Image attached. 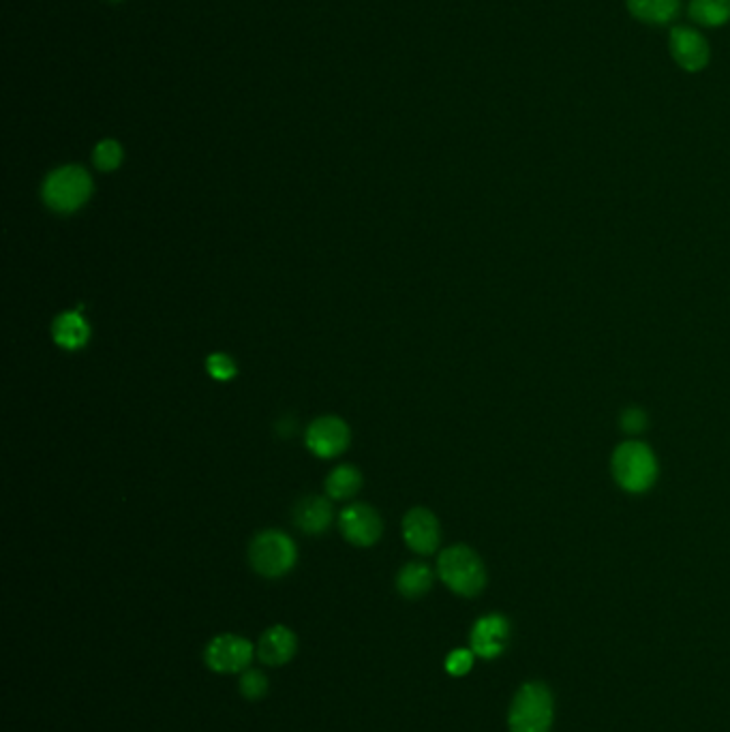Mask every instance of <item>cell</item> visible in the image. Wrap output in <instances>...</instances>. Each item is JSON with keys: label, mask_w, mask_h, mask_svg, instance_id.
Here are the masks:
<instances>
[{"label": "cell", "mask_w": 730, "mask_h": 732, "mask_svg": "<svg viewBox=\"0 0 730 732\" xmlns=\"http://www.w3.org/2000/svg\"><path fill=\"white\" fill-rule=\"evenodd\" d=\"M613 478L626 493L641 495L658 480V461L653 450L638 439H630L619 444L611 459Z\"/></svg>", "instance_id": "obj_1"}, {"label": "cell", "mask_w": 730, "mask_h": 732, "mask_svg": "<svg viewBox=\"0 0 730 732\" xmlns=\"http://www.w3.org/2000/svg\"><path fill=\"white\" fill-rule=\"evenodd\" d=\"M93 178L82 165H63L43 182V202L58 215H71L80 210L93 195Z\"/></svg>", "instance_id": "obj_2"}, {"label": "cell", "mask_w": 730, "mask_h": 732, "mask_svg": "<svg viewBox=\"0 0 730 732\" xmlns=\"http://www.w3.org/2000/svg\"><path fill=\"white\" fill-rule=\"evenodd\" d=\"M437 572L441 581L463 598L478 596L486 585V570L482 559L476 551H471L469 546L463 544L450 546L439 555Z\"/></svg>", "instance_id": "obj_3"}, {"label": "cell", "mask_w": 730, "mask_h": 732, "mask_svg": "<svg viewBox=\"0 0 730 732\" xmlns=\"http://www.w3.org/2000/svg\"><path fill=\"white\" fill-rule=\"evenodd\" d=\"M512 732H549L553 724V698L542 683H527L514 696L508 713Z\"/></svg>", "instance_id": "obj_4"}, {"label": "cell", "mask_w": 730, "mask_h": 732, "mask_svg": "<svg viewBox=\"0 0 730 732\" xmlns=\"http://www.w3.org/2000/svg\"><path fill=\"white\" fill-rule=\"evenodd\" d=\"M296 544L283 531H264L251 542L249 559L257 574L266 578L285 576L296 563Z\"/></svg>", "instance_id": "obj_5"}, {"label": "cell", "mask_w": 730, "mask_h": 732, "mask_svg": "<svg viewBox=\"0 0 730 732\" xmlns=\"http://www.w3.org/2000/svg\"><path fill=\"white\" fill-rule=\"evenodd\" d=\"M206 666L215 673H240L253 662V645L247 638L234 636V634H223L210 640L204 653Z\"/></svg>", "instance_id": "obj_6"}, {"label": "cell", "mask_w": 730, "mask_h": 732, "mask_svg": "<svg viewBox=\"0 0 730 732\" xmlns=\"http://www.w3.org/2000/svg\"><path fill=\"white\" fill-rule=\"evenodd\" d=\"M307 448L319 459H334L349 446V426L337 416H322L309 424Z\"/></svg>", "instance_id": "obj_7"}, {"label": "cell", "mask_w": 730, "mask_h": 732, "mask_svg": "<svg viewBox=\"0 0 730 732\" xmlns=\"http://www.w3.org/2000/svg\"><path fill=\"white\" fill-rule=\"evenodd\" d=\"M668 48H671L673 60L683 71L698 73L709 65L711 58L709 43L694 28L675 26L671 30V39H668Z\"/></svg>", "instance_id": "obj_8"}, {"label": "cell", "mask_w": 730, "mask_h": 732, "mask_svg": "<svg viewBox=\"0 0 730 732\" xmlns=\"http://www.w3.org/2000/svg\"><path fill=\"white\" fill-rule=\"evenodd\" d=\"M343 538L354 546H371L382 538V518L367 503H352L339 516Z\"/></svg>", "instance_id": "obj_9"}, {"label": "cell", "mask_w": 730, "mask_h": 732, "mask_svg": "<svg viewBox=\"0 0 730 732\" xmlns=\"http://www.w3.org/2000/svg\"><path fill=\"white\" fill-rule=\"evenodd\" d=\"M403 538L407 546L418 555L435 553L441 540L437 516L427 508L409 510L403 518Z\"/></svg>", "instance_id": "obj_10"}, {"label": "cell", "mask_w": 730, "mask_h": 732, "mask_svg": "<svg viewBox=\"0 0 730 732\" xmlns=\"http://www.w3.org/2000/svg\"><path fill=\"white\" fill-rule=\"evenodd\" d=\"M510 636V623L501 615H486L471 628V651L484 660H493L504 651Z\"/></svg>", "instance_id": "obj_11"}, {"label": "cell", "mask_w": 730, "mask_h": 732, "mask_svg": "<svg viewBox=\"0 0 730 732\" xmlns=\"http://www.w3.org/2000/svg\"><path fill=\"white\" fill-rule=\"evenodd\" d=\"M296 636L285 625H272L257 643V655L268 666H283L296 655Z\"/></svg>", "instance_id": "obj_12"}, {"label": "cell", "mask_w": 730, "mask_h": 732, "mask_svg": "<svg viewBox=\"0 0 730 732\" xmlns=\"http://www.w3.org/2000/svg\"><path fill=\"white\" fill-rule=\"evenodd\" d=\"M52 337L56 345L75 352V349H80L88 343L90 326L78 311L60 313L52 324Z\"/></svg>", "instance_id": "obj_13"}, {"label": "cell", "mask_w": 730, "mask_h": 732, "mask_svg": "<svg viewBox=\"0 0 730 732\" xmlns=\"http://www.w3.org/2000/svg\"><path fill=\"white\" fill-rule=\"evenodd\" d=\"M294 521L304 533H322L332 523V506L324 497H304L294 510Z\"/></svg>", "instance_id": "obj_14"}, {"label": "cell", "mask_w": 730, "mask_h": 732, "mask_svg": "<svg viewBox=\"0 0 730 732\" xmlns=\"http://www.w3.org/2000/svg\"><path fill=\"white\" fill-rule=\"evenodd\" d=\"M626 5L634 20L651 26L673 22L679 13V0H626Z\"/></svg>", "instance_id": "obj_15"}, {"label": "cell", "mask_w": 730, "mask_h": 732, "mask_svg": "<svg viewBox=\"0 0 730 732\" xmlns=\"http://www.w3.org/2000/svg\"><path fill=\"white\" fill-rule=\"evenodd\" d=\"M433 585V572L429 566H424L420 561L407 563V566L397 576V589L401 596L414 600L427 593Z\"/></svg>", "instance_id": "obj_16"}, {"label": "cell", "mask_w": 730, "mask_h": 732, "mask_svg": "<svg viewBox=\"0 0 730 732\" xmlns=\"http://www.w3.org/2000/svg\"><path fill=\"white\" fill-rule=\"evenodd\" d=\"M690 18L707 28L730 22V0H690Z\"/></svg>", "instance_id": "obj_17"}, {"label": "cell", "mask_w": 730, "mask_h": 732, "mask_svg": "<svg viewBox=\"0 0 730 732\" xmlns=\"http://www.w3.org/2000/svg\"><path fill=\"white\" fill-rule=\"evenodd\" d=\"M362 486V476L354 465H339L326 478V491L332 499H349L354 497Z\"/></svg>", "instance_id": "obj_18"}, {"label": "cell", "mask_w": 730, "mask_h": 732, "mask_svg": "<svg viewBox=\"0 0 730 732\" xmlns=\"http://www.w3.org/2000/svg\"><path fill=\"white\" fill-rule=\"evenodd\" d=\"M123 146H120L116 140H103L95 146L93 152V163L97 165V170L101 172H114L116 167L123 163Z\"/></svg>", "instance_id": "obj_19"}, {"label": "cell", "mask_w": 730, "mask_h": 732, "mask_svg": "<svg viewBox=\"0 0 730 732\" xmlns=\"http://www.w3.org/2000/svg\"><path fill=\"white\" fill-rule=\"evenodd\" d=\"M206 371L210 373L212 379L217 381H227L236 377L238 369H236V362L227 356V354H212L206 358Z\"/></svg>", "instance_id": "obj_20"}, {"label": "cell", "mask_w": 730, "mask_h": 732, "mask_svg": "<svg viewBox=\"0 0 730 732\" xmlns=\"http://www.w3.org/2000/svg\"><path fill=\"white\" fill-rule=\"evenodd\" d=\"M240 692L249 700L262 698L268 692V679L260 673V670H247L240 679Z\"/></svg>", "instance_id": "obj_21"}, {"label": "cell", "mask_w": 730, "mask_h": 732, "mask_svg": "<svg viewBox=\"0 0 730 732\" xmlns=\"http://www.w3.org/2000/svg\"><path fill=\"white\" fill-rule=\"evenodd\" d=\"M471 666H474V651H467V649L452 651L446 660V670L454 677L467 675Z\"/></svg>", "instance_id": "obj_22"}, {"label": "cell", "mask_w": 730, "mask_h": 732, "mask_svg": "<svg viewBox=\"0 0 730 732\" xmlns=\"http://www.w3.org/2000/svg\"><path fill=\"white\" fill-rule=\"evenodd\" d=\"M621 429L626 431V433H632V435L645 431L647 429V414H645L643 409H638V407L626 409L621 414Z\"/></svg>", "instance_id": "obj_23"}, {"label": "cell", "mask_w": 730, "mask_h": 732, "mask_svg": "<svg viewBox=\"0 0 730 732\" xmlns=\"http://www.w3.org/2000/svg\"><path fill=\"white\" fill-rule=\"evenodd\" d=\"M112 3H123V0H112Z\"/></svg>", "instance_id": "obj_24"}]
</instances>
